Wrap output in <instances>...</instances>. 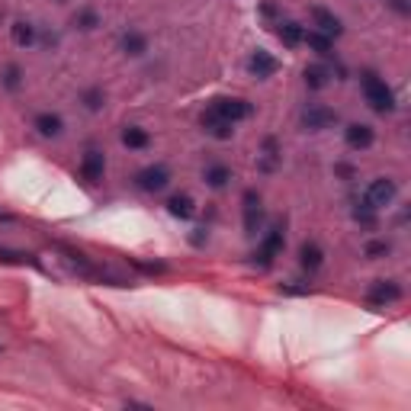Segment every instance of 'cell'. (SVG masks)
<instances>
[{
  "mask_svg": "<svg viewBox=\"0 0 411 411\" xmlns=\"http://www.w3.org/2000/svg\"><path fill=\"white\" fill-rule=\"evenodd\" d=\"M360 84H363V97H366V103L376 109V113H389V109L395 106L392 90H389V84L376 74V71H363Z\"/></svg>",
  "mask_w": 411,
  "mask_h": 411,
  "instance_id": "6da1fadb",
  "label": "cell"
},
{
  "mask_svg": "<svg viewBox=\"0 0 411 411\" xmlns=\"http://www.w3.org/2000/svg\"><path fill=\"white\" fill-rule=\"evenodd\" d=\"M212 109L218 116H225L228 122H241V119L251 116V103L241 100V97H218V100H212Z\"/></svg>",
  "mask_w": 411,
  "mask_h": 411,
  "instance_id": "7a4b0ae2",
  "label": "cell"
},
{
  "mask_svg": "<svg viewBox=\"0 0 411 411\" xmlns=\"http://www.w3.org/2000/svg\"><path fill=\"white\" fill-rule=\"evenodd\" d=\"M395 180H389V177H379V180H373V184L366 186V206H373V209H379V206H389V202L395 200Z\"/></svg>",
  "mask_w": 411,
  "mask_h": 411,
  "instance_id": "3957f363",
  "label": "cell"
},
{
  "mask_svg": "<svg viewBox=\"0 0 411 411\" xmlns=\"http://www.w3.org/2000/svg\"><path fill=\"white\" fill-rule=\"evenodd\" d=\"M138 186H142L145 193H158V190H164V186L170 184V170L164 168V164H152V168L138 170Z\"/></svg>",
  "mask_w": 411,
  "mask_h": 411,
  "instance_id": "277c9868",
  "label": "cell"
},
{
  "mask_svg": "<svg viewBox=\"0 0 411 411\" xmlns=\"http://www.w3.org/2000/svg\"><path fill=\"white\" fill-rule=\"evenodd\" d=\"M283 251V228L280 225H273L267 232V238L260 241V248H257V254H254V260H260V267H270L273 264V257Z\"/></svg>",
  "mask_w": 411,
  "mask_h": 411,
  "instance_id": "5b68a950",
  "label": "cell"
},
{
  "mask_svg": "<svg viewBox=\"0 0 411 411\" xmlns=\"http://www.w3.org/2000/svg\"><path fill=\"white\" fill-rule=\"evenodd\" d=\"M335 122H337V113L335 109H328V106H309L303 113V126L312 129V132H321V129L335 126Z\"/></svg>",
  "mask_w": 411,
  "mask_h": 411,
  "instance_id": "8992f818",
  "label": "cell"
},
{
  "mask_svg": "<svg viewBox=\"0 0 411 411\" xmlns=\"http://www.w3.org/2000/svg\"><path fill=\"white\" fill-rule=\"evenodd\" d=\"M260 218H264V206H260V196L254 193V190H248V193H244V232H248V235H257Z\"/></svg>",
  "mask_w": 411,
  "mask_h": 411,
  "instance_id": "52a82bcc",
  "label": "cell"
},
{
  "mask_svg": "<svg viewBox=\"0 0 411 411\" xmlns=\"http://www.w3.org/2000/svg\"><path fill=\"white\" fill-rule=\"evenodd\" d=\"M202 129H206L212 138H232V132H235V122H228L225 116H218L216 109L209 106V113H202Z\"/></svg>",
  "mask_w": 411,
  "mask_h": 411,
  "instance_id": "ba28073f",
  "label": "cell"
},
{
  "mask_svg": "<svg viewBox=\"0 0 411 411\" xmlns=\"http://www.w3.org/2000/svg\"><path fill=\"white\" fill-rule=\"evenodd\" d=\"M402 299V286L389 283V280H379V283L369 286V303L373 305H389V303H398Z\"/></svg>",
  "mask_w": 411,
  "mask_h": 411,
  "instance_id": "9c48e42d",
  "label": "cell"
},
{
  "mask_svg": "<svg viewBox=\"0 0 411 411\" xmlns=\"http://www.w3.org/2000/svg\"><path fill=\"white\" fill-rule=\"evenodd\" d=\"M103 170H106V158L100 152H87L84 161H81V177L97 184V180H103Z\"/></svg>",
  "mask_w": 411,
  "mask_h": 411,
  "instance_id": "30bf717a",
  "label": "cell"
},
{
  "mask_svg": "<svg viewBox=\"0 0 411 411\" xmlns=\"http://www.w3.org/2000/svg\"><path fill=\"white\" fill-rule=\"evenodd\" d=\"M312 19H315V26H319V33H325L328 39L341 35V19H337L335 13H331V10L315 7V10H312Z\"/></svg>",
  "mask_w": 411,
  "mask_h": 411,
  "instance_id": "8fae6325",
  "label": "cell"
},
{
  "mask_svg": "<svg viewBox=\"0 0 411 411\" xmlns=\"http://www.w3.org/2000/svg\"><path fill=\"white\" fill-rule=\"evenodd\" d=\"M344 135H347V145H350V148H357V152L373 145V129L363 126V122H353V126H347Z\"/></svg>",
  "mask_w": 411,
  "mask_h": 411,
  "instance_id": "7c38bea8",
  "label": "cell"
},
{
  "mask_svg": "<svg viewBox=\"0 0 411 411\" xmlns=\"http://www.w3.org/2000/svg\"><path fill=\"white\" fill-rule=\"evenodd\" d=\"M299 264H303L305 270H319L321 264H325V251H321L315 241H305L303 248H299Z\"/></svg>",
  "mask_w": 411,
  "mask_h": 411,
  "instance_id": "4fadbf2b",
  "label": "cell"
},
{
  "mask_svg": "<svg viewBox=\"0 0 411 411\" xmlns=\"http://www.w3.org/2000/svg\"><path fill=\"white\" fill-rule=\"evenodd\" d=\"M248 67H251V74H254V77H260V81H264V77H270L273 71H277V61L270 58L267 51H254L251 61H248Z\"/></svg>",
  "mask_w": 411,
  "mask_h": 411,
  "instance_id": "5bb4252c",
  "label": "cell"
},
{
  "mask_svg": "<svg viewBox=\"0 0 411 411\" xmlns=\"http://www.w3.org/2000/svg\"><path fill=\"white\" fill-rule=\"evenodd\" d=\"M35 129H39V135H45V138H55V135H61L65 122H61V116H55V113H39V116H35Z\"/></svg>",
  "mask_w": 411,
  "mask_h": 411,
  "instance_id": "9a60e30c",
  "label": "cell"
},
{
  "mask_svg": "<svg viewBox=\"0 0 411 411\" xmlns=\"http://www.w3.org/2000/svg\"><path fill=\"white\" fill-rule=\"evenodd\" d=\"M277 35L283 39V45H289V49H296V45L303 42V26L299 23H293V19H283V23L277 26Z\"/></svg>",
  "mask_w": 411,
  "mask_h": 411,
  "instance_id": "2e32d148",
  "label": "cell"
},
{
  "mask_svg": "<svg viewBox=\"0 0 411 411\" xmlns=\"http://www.w3.org/2000/svg\"><path fill=\"white\" fill-rule=\"evenodd\" d=\"M168 212L174 218H190L196 212V206H193V200H190L186 193H177V196H170V200H168Z\"/></svg>",
  "mask_w": 411,
  "mask_h": 411,
  "instance_id": "e0dca14e",
  "label": "cell"
},
{
  "mask_svg": "<svg viewBox=\"0 0 411 411\" xmlns=\"http://www.w3.org/2000/svg\"><path fill=\"white\" fill-rule=\"evenodd\" d=\"M331 74H335V71H331L328 65H309V67H305V84H309L312 90H321Z\"/></svg>",
  "mask_w": 411,
  "mask_h": 411,
  "instance_id": "ac0fdd59",
  "label": "cell"
},
{
  "mask_svg": "<svg viewBox=\"0 0 411 411\" xmlns=\"http://www.w3.org/2000/svg\"><path fill=\"white\" fill-rule=\"evenodd\" d=\"M0 264H17V267H39L35 254H26V251H7V248H0Z\"/></svg>",
  "mask_w": 411,
  "mask_h": 411,
  "instance_id": "d6986e66",
  "label": "cell"
},
{
  "mask_svg": "<svg viewBox=\"0 0 411 411\" xmlns=\"http://www.w3.org/2000/svg\"><path fill=\"white\" fill-rule=\"evenodd\" d=\"M122 145H126V148H135V152H138V148H148V132L138 126H126L122 129Z\"/></svg>",
  "mask_w": 411,
  "mask_h": 411,
  "instance_id": "ffe728a7",
  "label": "cell"
},
{
  "mask_svg": "<svg viewBox=\"0 0 411 411\" xmlns=\"http://www.w3.org/2000/svg\"><path fill=\"white\" fill-rule=\"evenodd\" d=\"M228 180H232V170H228L225 164H212V168H206V184H209L212 190H222Z\"/></svg>",
  "mask_w": 411,
  "mask_h": 411,
  "instance_id": "44dd1931",
  "label": "cell"
},
{
  "mask_svg": "<svg viewBox=\"0 0 411 411\" xmlns=\"http://www.w3.org/2000/svg\"><path fill=\"white\" fill-rule=\"evenodd\" d=\"M303 42L309 45V49H315L319 55H331V39H328L325 33H319V29H315V33H305Z\"/></svg>",
  "mask_w": 411,
  "mask_h": 411,
  "instance_id": "7402d4cb",
  "label": "cell"
},
{
  "mask_svg": "<svg viewBox=\"0 0 411 411\" xmlns=\"http://www.w3.org/2000/svg\"><path fill=\"white\" fill-rule=\"evenodd\" d=\"M277 158H280L277 142L267 138V142H264V154H260V170H273V168H277Z\"/></svg>",
  "mask_w": 411,
  "mask_h": 411,
  "instance_id": "603a6c76",
  "label": "cell"
},
{
  "mask_svg": "<svg viewBox=\"0 0 411 411\" xmlns=\"http://www.w3.org/2000/svg\"><path fill=\"white\" fill-rule=\"evenodd\" d=\"M35 29L29 23H13V42L17 45H33Z\"/></svg>",
  "mask_w": 411,
  "mask_h": 411,
  "instance_id": "cb8c5ba5",
  "label": "cell"
},
{
  "mask_svg": "<svg viewBox=\"0 0 411 411\" xmlns=\"http://www.w3.org/2000/svg\"><path fill=\"white\" fill-rule=\"evenodd\" d=\"M122 49H126L129 55H145V35L126 33V35H122Z\"/></svg>",
  "mask_w": 411,
  "mask_h": 411,
  "instance_id": "d4e9b609",
  "label": "cell"
},
{
  "mask_svg": "<svg viewBox=\"0 0 411 411\" xmlns=\"http://www.w3.org/2000/svg\"><path fill=\"white\" fill-rule=\"evenodd\" d=\"M84 106L90 109V113H97V109H103V93L93 87V90H87L84 93Z\"/></svg>",
  "mask_w": 411,
  "mask_h": 411,
  "instance_id": "484cf974",
  "label": "cell"
},
{
  "mask_svg": "<svg viewBox=\"0 0 411 411\" xmlns=\"http://www.w3.org/2000/svg\"><path fill=\"white\" fill-rule=\"evenodd\" d=\"M3 87H7V90H17L19 87V67L17 65H10L7 71H3Z\"/></svg>",
  "mask_w": 411,
  "mask_h": 411,
  "instance_id": "4316f807",
  "label": "cell"
},
{
  "mask_svg": "<svg viewBox=\"0 0 411 411\" xmlns=\"http://www.w3.org/2000/svg\"><path fill=\"white\" fill-rule=\"evenodd\" d=\"M389 254V241H369L366 244V257H386Z\"/></svg>",
  "mask_w": 411,
  "mask_h": 411,
  "instance_id": "83f0119b",
  "label": "cell"
},
{
  "mask_svg": "<svg viewBox=\"0 0 411 411\" xmlns=\"http://www.w3.org/2000/svg\"><path fill=\"white\" fill-rule=\"evenodd\" d=\"M74 23L81 26V29H93V26H97V13H93V10H84V13H77Z\"/></svg>",
  "mask_w": 411,
  "mask_h": 411,
  "instance_id": "f1b7e54d",
  "label": "cell"
},
{
  "mask_svg": "<svg viewBox=\"0 0 411 411\" xmlns=\"http://www.w3.org/2000/svg\"><path fill=\"white\" fill-rule=\"evenodd\" d=\"M353 216H357V218H360V222H366V225H369V222L376 218V209H373V206H366V202H363V209H357V212H353Z\"/></svg>",
  "mask_w": 411,
  "mask_h": 411,
  "instance_id": "f546056e",
  "label": "cell"
},
{
  "mask_svg": "<svg viewBox=\"0 0 411 411\" xmlns=\"http://www.w3.org/2000/svg\"><path fill=\"white\" fill-rule=\"evenodd\" d=\"M392 7L398 10V13H408V3H405V0H392Z\"/></svg>",
  "mask_w": 411,
  "mask_h": 411,
  "instance_id": "4dcf8cb0",
  "label": "cell"
},
{
  "mask_svg": "<svg viewBox=\"0 0 411 411\" xmlns=\"http://www.w3.org/2000/svg\"><path fill=\"white\" fill-rule=\"evenodd\" d=\"M7 218H10V216H7V212H0V222H7Z\"/></svg>",
  "mask_w": 411,
  "mask_h": 411,
  "instance_id": "1f68e13d",
  "label": "cell"
}]
</instances>
